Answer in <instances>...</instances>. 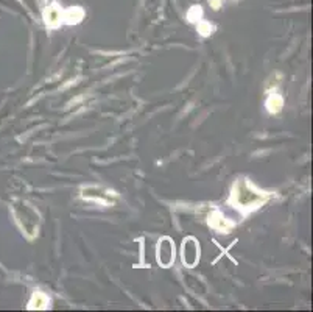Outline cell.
Segmentation results:
<instances>
[{"instance_id":"cell-1","label":"cell","mask_w":313,"mask_h":312,"mask_svg":"<svg viewBox=\"0 0 313 312\" xmlns=\"http://www.w3.org/2000/svg\"><path fill=\"white\" fill-rule=\"evenodd\" d=\"M268 198L267 194L259 192L254 187H251L249 183L246 181H238L237 186L234 187V200L240 207H245V210H251V207H257L262 203H265Z\"/></svg>"},{"instance_id":"cell-2","label":"cell","mask_w":313,"mask_h":312,"mask_svg":"<svg viewBox=\"0 0 313 312\" xmlns=\"http://www.w3.org/2000/svg\"><path fill=\"white\" fill-rule=\"evenodd\" d=\"M156 259L162 267H170L175 261V245H173L170 237H164L159 240V245L156 248Z\"/></svg>"},{"instance_id":"cell-3","label":"cell","mask_w":313,"mask_h":312,"mask_svg":"<svg viewBox=\"0 0 313 312\" xmlns=\"http://www.w3.org/2000/svg\"><path fill=\"white\" fill-rule=\"evenodd\" d=\"M200 261V245L194 237L184 239L182 244V263L187 267H195Z\"/></svg>"},{"instance_id":"cell-4","label":"cell","mask_w":313,"mask_h":312,"mask_svg":"<svg viewBox=\"0 0 313 312\" xmlns=\"http://www.w3.org/2000/svg\"><path fill=\"white\" fill-rule=\"evenodd\" d=\"M81 197L88 200H97L100 203H112L114 192L103 190L101 187H86L81 190Z\"/></svg>"},{"instance_id":"cell-5","label":"cell","mask_w":313,"mask_h":312,"mask_svg":"<svg viewBox=\"0 0 313 312\" xmlns=\"http://www.w3.org/2000/svg\"><path fill=\"white\" fill-rule=\"evenodd\" d=\"M209 223H211L215 230H218L221 233H229L231 228H232V222H229L228 219H226L223 214H220L218 211H215L211 216V219H209Z\"/></svg>"},{"instance_id":"cell-6","label":"cell","mask_w":313,"mask_h":312,"mask_svg":"<svg viewBox=\"0 0 313 312\" xmlns=\"http://www.w3.org/2000/svg\"><path fill=\"white\" fill-rule=\"evenodd\" d=\"M284 107V98L277 94L276 91L271 92L267 98V110L271 113V114H276V113H279Z\"/></svg>"},{"instance_id":"cell-7","label":"cell","mask_w":313,"mask_h":312,"mask_svg":"<svg viewBox=\"0 0 313 312\" xmlns=\"http://www.w3.org/2000/svg\"><path fill=\"white\" fill-rule=\"evenodd\" d=\"M44 19H45L47 25L56 27L61 22V19H62V11L59 8H56V7H50L45 11V14H44Z\"/></svg>"},{"instance_id":"cell-8","label":"cell","mask_w":313,"mask_h":312,"mask_svg":"<svg viewBox=\"0 0 313 312\" xmlns=\"http://www.w3.org/2000/svg\"><path fill=\"white\" fill-rule=\"evenodd\" d=\"M50 304V298L42 292H34V295L30 301V309H47Z\"/></svg>"}]
</instances>
